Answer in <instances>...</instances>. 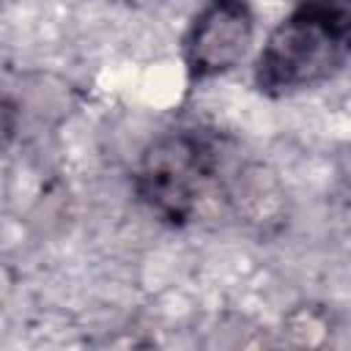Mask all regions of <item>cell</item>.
<instances>
[{
  "label": "cell",
  "instance_id": "obj_1",
  "mask_svg": "<svg viewBox=\"0 0 351 351\" xmlns=\"http://www.w3.org/2000/svg\"><path fill=\"white\" fill-rule=\"evenodd\" d=\"M340 58V25L326 8L307 5L282 22L263 55L258 82L266 90H296L326 77Z\"/></svg>",
  "mask_w": 351,
  "mask_h": 351
},
{
  "label": "cell",
  "instance_id": "obj_2",
  "mask_svg": "<svg viewBox=\"0 0 351 351\" xmlns=\"http://www.w3.org/2000/svg\"><path fill=\"white\" fill-rule=\"evenodd\" d=\"M252 38V19L241 0H217L195 25L189 36V69L195 77L230 69L247 52Z\"/></svg>",
  "mask_w": 351,
  "mask_h": 351
},
{
  "label": "cell",
  "instance_id": "obj_3",
  "mask_svg": "<svg viewBox=\"0 0 351 351\" xmlns=\"http://www.w3.org/2000/svg\"><path fill=\"white\" fill-rule=\"evenodd\" d=\"M206 167V154L186 137H173L156 145L145 159L143 189L167 214H184L195 189L200 186Z\"/></svg>",
  "mask_w": 351,
  "mask_h": 351
}]
</instances>
